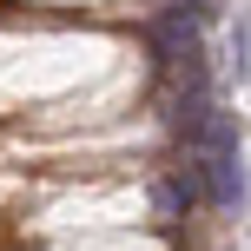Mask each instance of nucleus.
<instances>
[{
	"label": "nucleus",
	"mask_w": 251,
	"mask_h": 251,
	"mask_svg": "<svg viewBox=\"0 0 251 251\" xmlns=\"http://www.w3.org/2000/svg\"><path fill=\"white\" fill-rule=\"evenodd\" d=\"M152 205H159L165 218H185L192 205H199V172H172V178H159V185H152Z\"/></svg>",
	"instance_id": "2"
},
{
	"label": "nucleus",
	"mask_w": 251,
	"mask_h": 251,
	"mask_svg": "<svg viewBox=\"0 0 251 251\" xmlns=\"http://www.w3.org/2000/svg\"><path fill=\"white\" fill-rule=\"evenodd\" d=\"M192 172H199V199H212L218 212H238L245 205V165H238V152H205V159H192Z\"/></svg>",
	"instance_id": "1"
}]
</instances>
